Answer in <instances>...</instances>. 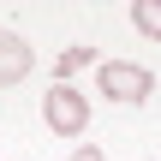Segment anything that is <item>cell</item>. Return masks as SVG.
<instances>
[{
  "label": "cell",
  "instance_id": "1",
  "mask_svg": "<svg viewBox=\"0 0 161 161\" xmlns=\"http://www.w3.org/2000/svg\"><path fill=\"white\" fill-rule=\"evenodd\" d=\"M96 84H102V96H114L119 108H137V102L155 96V72L137 66V60H96Z\"/></svg>",
  "mask_w": 161,
  "mask_h": 161
},
{
  "label": "cell",
  "instance_id": "2",
  "mask_svg": "<svg viewBox=\"0 0 161 161\" xmlns=\"http://www.w3.org/2000/svg\"><path fill=\"white\" fill-rule=\"evenodd\" d=\"M42 125L54 137H84L90 131V96H78L72 84H48L42 96Z\"/></svg>",
  "mask_w": 161,
  "mask_h": 161
},
{
  "label": "cell",
  "instance_id": "3",
  "mask_svg": "<svg viewBox=\"0 0 161 161\" xmlns=\"http://www.w3.org/2000/svg\"><path fill=\"white\" fill-rule=\"evenodd\" d=\"M30 66H36V54H30V42H24L18 30H6V24H0V90H12V84H24V78H30Z\"/></svg>",
  "mask_w": 161,
  "mask_h": 161
},
{
  "label": "cell",
  "instance_id": "4",
  "mask_svg": "<svg viewBox=\"0 0 161 161\" xmlns=\"http://www.w3.org/2000/svg\"><path fill=\"white\" fill-rule=\"evenodd\" d=\"M84 66H96V48H66L60 60H54V84H72V72H84Z\"/></svg>",
  "mask_w": 161,
  "mask_h": 161
},
{
  "label": "cell",
  "instance_id": "5",
  "mask_svg": "<svg viewBox=\"0 0 161 161\" xmlns=\"http://www.w3.org/2000/svg\"><path fill=\"white\" fill-rule=\"evenodd\" d=\"M131 24H137L149 42H161V0H131Z\"/></svg>",
  "mask_w": 161,
  "mask_h": 161
},
{
  "label": "cell",
  "instance_id": "6",
  "mask_svg": "<svg viewBox=\"0 0 161 161\" xmlns=\"http://www.w3.org/2000/svg\"><path fill=\"white\" fill-rule=\"evenodd\" d=\"M72 161H108V155H102L96 143H84V149H72Z\"/></svg>",
  "mask_w": 161,
  "mask_h": 161
}]
</instances>
